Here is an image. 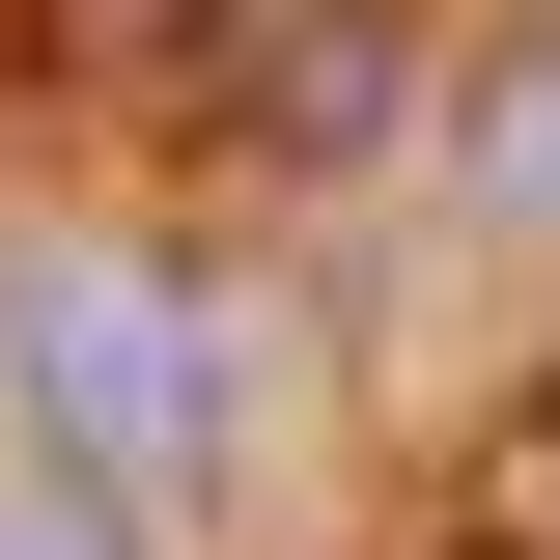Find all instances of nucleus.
Segmentation results:
<instances>
[{"label": "nucleus", "mask_w": 560, "mask_h": 560, "mask_svg": "<svg viewBox=\"0 0 560 560\" xmlns=\"http://www.w3.org/2000/svg\"><path fill=\"white\" fill-rule=\"evenodd\" d=\"M28 420H57L113 504H197V448H224L197 308H168V280H113V253H57V280H28Z\"/></svg>", "instance_id": "f257e3e1"}, {"label": "nucleus", "mask_w": 560, "mask_h": 560, "mask_svg": "<svg viewBox=\"0 0 560 560\" xmlns=\"http://www.w3.org/2000/svg\"><path fill=\"white\" fill-rule=\"evenodd\" d=\"M448 560H560V420H504L477 477H448Z\"/></svg>", "instance_id": "f03ea898"}, {"label": "nucleus", "mask_w": 560, "mask_h": 560, "mask_svg": "<svg viewBox=\"0 0 560 560\" xmlns=\"http://www.w3.org/2000/svg\"><path fill=\"white\" fill-rule=\"evenodd\" d=\"M0 560H140V533H113L84 477H0Z\"/></svg>", "instance_id": "7ed1b4c3"}]
</instances>
